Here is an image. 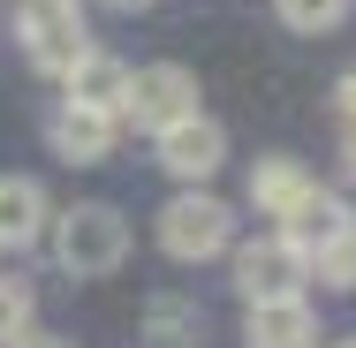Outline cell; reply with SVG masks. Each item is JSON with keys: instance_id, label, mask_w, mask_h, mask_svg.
I'll use <instances>...</instances> for the list:
<instances>
[{"instance_id": "5", "label": "cell", "mask_w": 356, "mask_h": 348, "mask_svg": "<svg viewBox=\"0 0 356 348\" xmlns=\"http://www.w3.org/2000/svg\"><path fill=\"white\" fill-rule=\"evenodd\" d=\"M235 265V295L243 303H281V295H303V280H311V265H303V250H288L281 235H266V242H243V250H227Z\"/></svg>"}, {"instance_id": "2", "label": "cell", "mask_w": 356, "mask_h": 348, "mask_svg": "<svg viewBox=\"0 0 356 348\" xmlns=\"http://www.w3.org/2000/svg\"><path fill=\"white\" fill-rule=\"evenodd\" d=\"M159 250L175 265H205L220 250H235V212L220 205L213 190H182L159 205Z\"/></svg>"}, {"instance_id": "4", "label": "cell", "mask_w": 356, "mask_h": 348, "mask_svg": "<svg viewBox=\"0 0 356 348\" xmlns=\"http://www.w3.org/2000/svg\"><path fill=\"white\" fill-rule=\"evenodd\" d=\"M197 114V76L182 69V61H152V69L129 76V106H122V122L144 129V137H167L175 122H190Z\"/></svg>"}, {"instance_id": "20", "label": "cell", "mask_w": 356, "mask_h": 348, "mask_svg": "<svg viewBox=\"0 0 356 348\" xmlns=\"http://www.w3.org/2000/svg\"><path fill=\"white\" fill-rule=\"evenodd\" d=\"M106 8H152V0H106Z\"/></svg>"}, {"instance_id": "21", "label": "cell", "mask_w": 356, "mask_h": 348, "mask_svg": "<svg viewBox=\"0 0 356 348\" xmlns=\"http://www.w3.org/2000/svg\"><path fill=\"white\" fill-rule=\"evenodd\" d=\"M334 348H356V341H334Z\"/></svg>"}, {"instance_id": "15", "label": "cell", "mask_w": 356, "mask_h": 348, "mask_svg": "<svg viewBox=\"0 0 356 348\" xmlns=\"http://www.w3.org/2000/svg\"><path fill=\"white\" fill-rule=\"evenodd\" d=\"M356 0H273V15H281L296 38H318V31H334V23H349Z\"/></svg>"}, {"instance_id": "14", "label": "cell", "mask_w": 356, "mask_h": 348, "mask_svg": "<svg viewBox=\"0 0 356 348\" xmlns=\"http://www.w3.org/2000/svg\"><path fill=\"white\" fill-rule=\"evenodd\" d=\"M31 318H38V288L23 273H0V348H15L31 333Z\"/></svg>"}, {"instance_id": "18", "label": "cell", "mask_w": 356, "mask_h": 348, "mask_svg": "<svg viewBox=\"0 0 356 348\" xmlns=\"http://www.w3.org/2000/svg\"><path fill=\"white\" fill-rule=\"evenodd\" d=\"M341 174H349V182H356V122H349V129H341Z\"/></svg>"}, {"instance_id": "1", "label": "cell", "mask_w": 356, "mask_h": 348, "mask_svg": "<svg viewBox=\"0 0 356 348\" xmlns=\"http://www.w3.org/2000/svg\"><path fill=\"white\" fill-rule=\"evenodd\" d=\"M129 258V219L114 205H69L54 219V265L76 280H99Z\"/></svg>"}, {"instance_id": "3", "label": "cell", "mask_w": 356, "mask_h": 348, "mask_svg": "<svg viewBox=\"0 0 356 348\" xmlns=\"http://www.w3.org/2000/svg\"><path fill=\"white\" fill-rule=\"evenodd\" d=\"M15 38L31 53V69H46V76H69L91 53V23H83L76 0H23L15 8Z\"/></svg>"}, {"instance_id": "13", "label": "cell", "mask_w": 356, "mask_h": 348, "mask_svg": "<svg viewBox=\"0 0 356 348\" xmlns=\"http://www.w3.org/2000/svg\"><path fill=\"white\" fill-rule=\"evenodd\" d=\"M144 333L159 348H197L205 341V310H197L190 295H152V303H144Z\"/></svg>"}, {"instance_id": "8", "label": "cell", "mask_w": 356, "mask_h": 348, "mask_svg": "<svg viewBox=\"0 0 356 348\" xmlns=\"http://www.w3.org/2000/svg\"><path fill=\"white\" fill-rule=\"evenodd\" d=\"M243 341L250 348H318V310L303 295H281V303H243Z\"/></svg>"}, {"instance_id": "17", "label": "cell", "mask_w": 356, "mask_h": 348, "mask_svg": "<svg viewBox=\"0 0 356 348\" xmlns=\"http://www.w3.org/2000/svg\"><path fill=\"white\" fill-rule=\"evenodd\" d=\"M334 122H341V129L356 122V69H341V76H334Z\"/></svg>"}, {"instance_id": "19", "label": "cell", "mask_w": 356, "mask_h": 348, "mask_svg": "<svg viewBox=\"0 0 356 348\" xmlns=\"http://www.w3.org/2000/svg\"><path fill=\"white\" fill-rule=\"evenodd\" d=\"M15 348H61V341H54V333H23Z\"/></svg>"}, {"instance_id": "9", "label": "cell", "mask_w": 356, "mask_h": 348, "mask_svg": "<svg viewBox=\"0 0 356 348\" xmlns=\"http://www.w3.org/2000/svg\"><path fill=\"white\" fill-rule=\"evenodd\" d=\"M349 227H356V205H349V197H334V190H311V197H303V205L281 219V242H288V250H303V265H311V258H318L326 242H341Z\"/></svg>"}, {"instance_id": "11", "label": "cell", "mask_w": 356, "mask_h": 348, "mask_svg": "<svg viewBox=\"0 0 356 348\" xmlns=\"http://www.w3.org/2000/svg\"><path fill=\"white\" fill-rule=\"evenodd\" d=\"M311 190H318V182H311V167H303V159H288V151H266V159L250 167V205L266 212V219H288Z\"/></svg>"}, {"instance_id": "7", "label": "cell", "mask_w": 356, "mask_h": 348, "mask_svg": "<svg viewBox=\"0 0 356 348\" xmlns=\"http://www.w3.org/2000/svg\"><path fill=\"white\" fill-rule=\"evenodd\" d=\"M46 144H54V159H69V167H106V159H114V144H122V122L61 99V106L46 114Z\"/></svg>"}, {"instance_id": "6", "label": "cell", "mask_w": 356, "mask_h": 348, "mask_svg": "<svg viewBox=\"0 0 356 348\" xmlns=\"http://www.w3.org/2000/svg\"><path fill=\"white\" fill-rule=\"evenodd\" d=\"M152 151H159V167H167L182 190H205L220 167H227V129H220L213 114H190V122H175L167 137H152Z\"/></svg>"}, {"instance_id": "10", "label": "cell", "mask_w": 356, "mask_h": 348, "mask_svg": "<svg viewBox=\"0 0 356 348\" xmlns=\"http://www.w3.org/2000/svg\"><path fill=\"white\" fill-rule=\"evenodd\" d=\"M129 76H137L129 61H114V53L91 46L61 83H69V106H91V114H114V122H122V106H129Z\"/></svg>"}, {"instance_id": "12", "label": "cell", "mask_w": 356, "mask_h": 348, "mask_svg": "<svg viewBox=\"0 0 356 348\" xmlns=\"http://www.w3.org/2000/svg\"><path fill=\"white\" fill-rule=\"evenodd\" d=\"M38 227H46V190L31 174H0V250L38 242Z\"/></svg>"}, {"instance_id": "16", "label": "cell", "mask_w": 356, "mask_h": 348, "mask_svg": "<svg viewBox=\"0 0 356 348\" xmlns=\"http://www.w3.org/2000/svg\"><path fill=\"white\" fill-rule=\"evenodd\" d=\"M311 280H326L334 295H356V227L341 235V242H326V250L311 258Z\"/></svg>"}]
</instances>
